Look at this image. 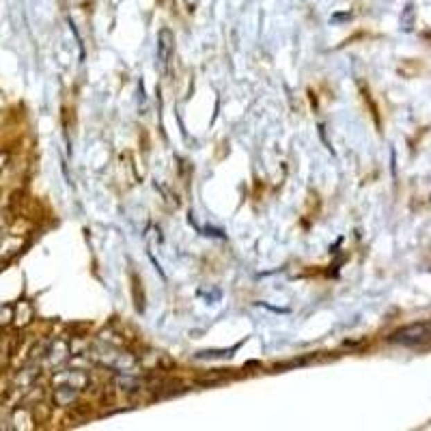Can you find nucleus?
Here are the masks:
<instances>
[{
    "instance_id": "f257e3e1",
    "label": "nucleus",
    "mask_w": 431,
    "mask_h": 431,
    "mask_svg": "<svg viewBox=\"0 0 431 431\" xmlns=\"http://www.w3.org/2000/svg\"><path fill=\"white\" fill-rule=\"evenodd\" d=\"M390 343L403 347H431V322L410 324L390 335Z\"/></svg>"
},
{
    "instance_id": "f03ea898",
    "label": "nucleus",
    "mask_w": 431,
    "mask_h": 431,
    "mask_svg": "<svg viewBox=\"0 0 431 431\" xmlns=\"http://www.w3.org/2000/svg\"><path fill=\"white\" fill-rule=\"evenodd\" d=\"M170 54H173V33L168 28H162L160 37H158V56H160L162 65L168 63Z\"/></svg>"
},
{
    "instance_id": "7ed1b4c3",
    "label": "nucleus",
    "mask_w": 431,
    "mask_h": 431,
    "mask_svg": "<svg viewBox=\"0 0 431 431\" xmlns=\"http://www.w3.org/2000/svg\"><path fill=\"white\" fill-rule=\"evenodd\" d=\"M54 382H56V384H65V382H67V386L85 388V386L89 384V378L82 373V371H65V373L56 376V378H54Z\"/></svg>"
},
{
    "instance_id": "20e7f679",
    "label": "nucleus",
    "mask_w": 431,
    "mask_h": 431,
    "mask_svg": "<svg viewBox=\"0 0 431 431\" xmlns=\"http://www.w3.org/2000/svg\"><path fill=\"white\" fill-rule=\"evenodd\" d=\"M78 390H80V388L67 386V384H58L56 393H54V399H56L58 405H69V403H73V399L78 397Z\"/></svg>"
},
{
    "instance_id": "39448f33",
    "label": "nucleus",
    "mask_w": 431,
    "mask_h": 431,
    "mask_svg": "<svg viewBox=\"0 0 431 431\" xmlns=\"http://www.w3.org/2000/svg\"><path fill=\"white\" fill-rule=\"evenodd\" d=\"M231 356V351H201L199 358H227Z\"/></svg>"
},
{
    "instance_id": "423d86ee",
    "label": "nucleus",
    "mask_w": 431,
    "mask_h": 431,
    "mask_svg": "<svg viewBox=\"0 0 431 431\" xmlns=\"http://www.w3.org/2000/svg\"><path fill=\"white\" fill-rule=\"evenodd\" d=\"M13 317H11V308L9 306H0V326L9 324Z\"/></svg>"
},
{
    "instance_id": "0eeeda50",
    "label": "nucleus",
    "mask_w": 431,
    "mask_h": 431,
    "mask_svg": "<svg viewBox=\"0 0 431 431\" xmlns=\"http://www.w3.org/2000/svg\"><path fill=\"white\" fill-rule=\"evenodd\" d=\"M347 17H349V13H343V15H335L332 19H347Z\"/></svg>"
}]
</instances>
